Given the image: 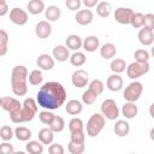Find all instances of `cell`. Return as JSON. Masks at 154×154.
<instances>
[{"instance_id":"obj_1","label":"cell","mask_w":154,"mask_h":154,"mask_svg":"<svg viewBox=\"0 0 154 154\" xmlns=\"http://www.w3.org/2000/svg\"><path fill=\"white\" fill-rule=\"evenodd\" d=\"M66 90L59 82L51 81L42 84L36 95V102L45 109H58L66 101Z\"/></svg>"},{"instance_id":"obj_2","label":"cell","mask_w":154,"mask_h":154,"mask_svg":"<svg viewBox=\"0 0 154 154\" xmlns=\"http://www.w3.org/2000/svg\"><path fill=\"white\" fill-rule=\"evenodd\" d=\"M37 109H38V105L36 100L32 97H26L18 109L10 113V118L12 123H16V124L31 122L36 116Z\"/></svg>"},{"instance_id":"obj_3","label":"cell","mask_w":154,"mask_h":154,"mask_svg":"<svg viewBox=\"0 0 154 154\" xmlns=\"http://www.w3.org/2000/svg\"><path fill=\"white\" fill-rule=\"evenodd\" d=\"M28 70L24 65H16L11 72L12 93L17 96H23L28 93Z\"/></svg>"},{"instance_id":"obj_4","label":"cell","mask_w":154,"mask_h":154,"mask_svg":"<svg viewBox=\"0 0 154 154\" xmlns=\"http://www.w3.org/2000/svg\"><path fill=\"white\" fill-rule=\"evenodd\" d=\"M106 118L101 113H94L87 122V135L89 137H96L105 128Z\"/></svg>"},{"instance_id":"obj_5","label":"cell","mask_w":154,"mask_h":154,"mask_svg":"<svg viewBox=\"0 0 154 154\" xmlns=\"http://www.w3.org/2000/svg\"><path fill=\"white\" fill-rule=\"evenodd\" d=\"M150 69V65H149V61H134L129 65H126V75L129 78L131 79H136V78H140L142 76H144L146 73H148Z\"/></svg>"},{"instance_id":"obj_6","label":"cell","mask_w":154,"mask_h":154,"mask_svg":"<svg viewBox=\"0 0 154 154\" xmlns=\"http://www.w3.org/2000/svg\"><path fill=\"white\" fill-rule=\"evenodd\" d=\"M142 91H143V84L138 81H134V82L129 83L128 87H125V89L123 91V97L126 101L136 102L140 99Z\"/></svg>"},{"instance_id":"obj_7","label":"cell","mask_w":154,"mask_h":154,"mask_svg":"<svg viewBox=\"0 0 154 154\" xmlns=\"http://www.w3.org/2000/svg\"><path fill=\"white\" fill-rule=\"evenodd\" d=\"M101 114L108 120H116L119 117V108L113 99H106L101 103Z\"/></svg>"},{"instance_id":"obj_8","label":"cell","mask_w":154,"mask_h":154,"mask_svg":"<svg viewBox=\"0 0 154 154\" xmlns=\"http://www.w3.org/2000/svg\"><path fill=\"white\" fill-rule=\"evenodd\" d=\"M132 14H134L132 8H130V7H118L114 11V19H116L117 23L126 25V24H130Z\"/></svg>"},{"instance_id":"obj_9","label":"cell","mask_w":154,"mask_h":154,"mask_svg":"<svg viewBox=\"0 0 154 154\" xmlns=\"http://www.w3.org/2000/svg\"><path fill=\"white\" fill-rule=\"evenodd\" d=\"M10 20L16 25H24L28 22V12L20 7H13L10 11Z\"/></svg>"},{"instance_id":"obj_10","label":"cell","mask_w":154,"mask_h":154,"mask_svg":"<svg viewBox=\"0 0 154 154\" xmlns=\"http://www.w3.org/2000/svg\"><path fill=\"white\" fill-rule=\"evenodd\" d=\"M71 82L75 87L77 88H84L88 85L89 83V75L87 71L79 69V70H76L73 73H72V77H71Z\"/></svg>"},{"instance_id":"obj_11","label":"cell","mask_w":154,"mask_h":154,"mask_svg":"<svg viewBox=\"0 0 154 154\" xmlns=\"http://www.w3.org/2000/svg\"><path fill=\"white\" fill-rule=\"evenodd\" d=\"M35 34L38 38H48L52 34V26L47 20H41L35 26Z\"/></svg>"},{"instance_id":"obj_12","label":"cell","mask_w":154,"mask_h":154,"mask_svg":"<svg viewBox=\"0 0 154 154\" xmlns=\"http://www.w3.org/2000/svg\"><path fill=\"white\" fill-rule=\"evenodd\" d=\"M75 19H76V22L79 24V25H88V24H90L91 22H93V19H94V14H93V12L90 11V10H88V8H84V10H78L77 11V13H76V16H75Z\"/></svg>"},{"instance_id":"obj_13","label":"cell","mask_w":154,"mask_h":154,"mask_svg":"<svg viewBox=\"0 0 154 154\" xmlns=\"http://www.w3.org/2000/svg\"><path fill=\"white\" fill-rule=\"evenodd\" d=\"M123 78L119 76V73H112L107 77L106 85L111 91H119L123 88Z\"/></svg>"},{"instance_id":"obj_14","label":"cell","mask_w":154,"mask_h":154,"mask_svg":"<svg viewBox=\"0 0 154 154\" xmlns=\"http://www.w3.org/2000/svg\"><path fill=\"white\" fill-rule=\"evenodd\" d=\"M36 64H37V66L41 70L49 71V70H52L54 67V58L52 55H49V54L43 53V54H40L38 55V58L36 60Z\"/></svg>"},{"instance_id":"obj_15","label":"cell","mask_w":154,"mask_h":154,"mask_svg":"<svg viewBox=\"0 0 154 154\" xmlns=\"http://www.w3.org/2000/svg\"><path fill=\"white\" fill-rule=\"evenodd\" d=\"M52 57L54 58V60L60 61V63H64V61H66V60L70 58V52H69V48H67L66 46L58 45V46H55V47L53 48Z\"/></svg>"},{"instance_id":"obj_16","label":"cell","mask_w":154,"mask_h":154,"mask_svg":"<svg viewBox=\"0 0 154 154\" xmlns=\"http://www.w3.org/2000/svg\"><path fill=\"white\" fill-rule=\"evenodd\" d=\"M20 106H22V103H20L17 99H14V97L5 96V97L1 99V108L5 109V111L8 112V113H11V112L18 109Z\"/></svg>"},{"instance_id":"obj_17","label":"cell","mask_w":154,"mask_h":154,"mask_svg":"<svg viewBox=\"0 0 154 154\" xmlns=\"http://www.w3.org/2000/svg\"><path fill=\"white\" fill-rule=\"evenodd\" d=\"M137 37H138V41L143 46H150L154 42V32H153V30L147 29V28H143V26L138 31Z\"/></svg>"},{"instance_id":"obj_18","label":"cell","mask_w":154,"mask_h":154,"mask_svg":"<svg viewBox=\"0 0 154 154\" xmlns=\"http://www.w3.org/2000/svg\"><path fill=\"white\" fill-rule=\"evenodd\" d=\"M82 47H83L84 51L91 53V52H95L100 47V41H99V38L96 36L90 35V36H87L82 41Z\"/></svg>"},{"instance_id":"obj_19","label":"cell","mask_w":154,"mask_h":154,"mask_svg":"<svg viewBox=\"0 0 154 154\" xmlns=\"http://www.w3.org/2000/svg\"><path fill=\"white\" fill-rule=\"evenodd\" d=\"M113 130H114V134L118 136V137H126L130 132V125L126 120H117L114 126H113Z\"/></svg>"},{"instance_id":"obj_20","label":"cell","mask_w":154,"mask_h":154,"mask_svg":"<svg viewBox=\"0 0 154 154\" xmlns=\"http://www.w3.org/2000/svg\"><path fill=\"white\" fill-rule=\"evenodd\" d=\"M122 113L123 116L126 118V119H132L137 116L138 113V107L136 106L135 102H130V101H126L123 107H122Z\"/></svg>"},{"instance_id":"obj_21","label":"cell","mask_w":154,"mask_h":154,"mask_svg":"<svg viewBox=\"0 0 154 154\" xmlns=\"http://www.w3.org/2000/svg\"><path fill=\"white\" fill-rule=\"evenodd\" d=\"M116 54H117V47L111 42H107V43L102 45L101 48H100V55L106 60L114 58Z\"/></svg>"},{"instance_id":"obj_22","label":"cell","mask_w":154,"mask_h":154,"mask_svg":"<svg viewBox=\"0 0 154 154\" xmlns=\"http://www.w3.org/2000/svg\"><path fill=\"white\" fill-rule=\"evenodd\" d=\"M82 109H83V105L78 100H70L65 106V111L70 116H78L82 112Z\"/></svg>"},{"instance_id":"obj_23","label":"cell","mask_w":154,"mask_h":154,"mask_svg":"<svg viewBox=\"0 0 154 154\" xmlns=\"http://www.w3.org/2000/svg\"><path fill=\"white\" fill-rule=\"evenodd\" d=\"M26 8H28V12L34 16L40 14L45 11V2L42 0H30L26 5Z\"/></svg>"},{"instance_id":"obj_24","label":"cell","mask_w":154,"mask_h":154,"mask_svg":"<svg viewBox=\"0 0 154 154\" xmlns=\"http://www.w3.org/2000/svg\"><path fill=\"white\" fill-rule=\"evenodd\" d=\"M65 45L71 51H78L82 47V38L76 34H71V35H69L66 37Z\"/></svg>"},{"instance_id":"obj_25","label":"cell","mask_w":154,"mask_h":154,"mask_svg":"<svg viewBox=\"0 0 154 154\" xmlns=\"http://www.w3.org/2000/svg\"><path fill=\"white\" fill-rule=\"evenodd\" d=\"M54 140V132L49 128H42L38 131V141L42 144H51Z\"/></svg>"},{"instance_id":"obj_26","label":"cell","mask_w":154,"mask_h":154,"mask_svg":"<svg viewBox=\"0 0 154 154\" xmlns=\"http://www.w3.org/2000/svg\"><path fill=\"white\" fill-rule=\"evenodd\" d=\"M45 16H46V19H48L49 22H55L60 18L61 10L55 5H51L47 8H45Z\"/></svg>"},{"instance_id":"obj_27","label":"cell","mask_w":154,"mask_h":154,"mask_svg":"<svg viewBox=\"0 0 154 154\" xmlns=\"http://www.w3.org/2000/svg\"><path fill=\"white\" fill-rule=\"evenodd\" d=\"M13 131H14V136L18 141L26 142L31 138V130L28 129L26 126H17Z\"/></svg>"},{"instance_id":"obj_28","label":"cell","mask_w":154,"mask_h":154,"mask_svg":"<svg viewBox=\"0 0 154 154\" xmlns=\"http://www.w3.org/2000/svg\"><path fill=\"white\" fill-rule=\"evenodd\" d=\"M70 63L72 66H76V67H79V66H83L87 61V58H85V54L82 53V52H78V51H75V53L72 55H70Z\"/></svg>"},{"instance_id":"obj_29","label":"cell","mask_w":154,"mask_h":154,"mask_svg":"<svg viewBox=\"0 0 154 154\" xmlns=\"http://www.w3.org/2000/svg\"><path fill=\"white\" fill-rule=\"evenodd\" d=\"M111 11H112V7H111V4L109 2H107V1L97 2V5H96V13L100 17L107 18L111 14Z\"/></svg>"},{"instance_id":"obj_30","label":"cell","mask_w":154,"mask_h":154,"mask_svg":"<svg viewBox=\"0 0 154 154\" xmlns=\"http://www.w3.org/2000/svg\"><path fill=\"white\" fill-rule=\"evenodd\" d=\"M48 128L53 131V132H61L65 128V120L63 117L60 116H54L52 123L48 125Z\"/></svg>"},{"instance_id":"obj_31","label":"cell","mask_w":154,"mask_h":154,"mask_svg":"<svg viewBox=\"0 0 154 154\" xmlns=\"http://www.w3.org/2000/svg\"><path fill=\"white\" fill-rule=\"evenodd\" d=\"M111 70L113 73H122L125 71L126 69V63L124 59H120V58H116L111 61V65H109Z\"/></svg>"},{"instance_id":"obj_32","label":"cell","mask_w":154,"mask_h":154,"mask_svg":"<svg viewBox=\"0 0 154 154\" xmlns=\"http://www.w3.org/2000/svg\"><path fill=\"white\" fill-rule=\"evenodd\" d=\"M25 149L30 154H42L43 153V144L38 141H29L26 143Z\"/></svg>"},{"instance_id":"obj_33","label":"cell","mask_w":154,"mask_h":154,"mask_svg":"<svg viewBox=\"0 0 154 154\" xmlns=\"http://www.w3.org/2000/svg\"><path fill=\"white\" fill-rule=\"evenodd\" d=\"M28 81L31 85H40L43 81L41 70H32L30 73H28Z\"/></svg>"},{"instance_id":"obj_34","label":"cell","mask_w":154,"mask_h":154,"mask_svg":"<svg viewBox=\"0 0 154 154\" xmlns=\"http://www.w3.org/2000/svg\"><path fill=\"white\" fill-rule=\"evenodd\" d=\"M8 49V34L0 29V57H4Z\"/></svg>"},{"instance_id":"obj_35","label":"cell","mask_w":154,"mask_h":154,"mask_svg":"<svg viewBox=\"0 0 154 154\" xmlns=\"http://www.w3.org/2000/svg\"><path fill=\"white\" fill-rule=\"evenodd\" d=\"M69 130L70 132H75V131H83L84 130V124L83 120L78 117H73L70 122H69Z\"/></svg>"},{"instance_id":"obj_36","label":"cell","mask_w":154,"mask_h":154,"mask_svg":"<svg viewBox=\"0 0 154 154\" xmlns=\"http://www.w3.org/2000/svg\"><path fill=\"white\" fill-rule=\"evenodd\" d=\"M97 96H99V95L95 94L93 90L87 89V90L82 94V102L85 103V105H93V103L96 101Z\"/></svg>"},{"instance_id":"obj_37","label":"cell","mask_w":154,"mask_h":154,"mask_svg":"<svg viewBox=\"0 0 154 154\" xmlns=\"http://www.w3.org/2000/svg\"><path fill=\"white\" fill-rule=\"evenodd\" d=\"M14 136V131L10 125H2L0 128V138L4 141H11Z\"/></svg>"},{"instance_id":"obj_38","label":"cell","mask_w":154,"mask_h":154,"mask_svg":"<svg viewBox=\"0 0 154 154\" xmlns=\"http://www.w3.org/2000/svg\"><path fill=\"white\" fill-rule=\"evenodd\" d=\"M103 88H105V85H103V83H102L101 79H93L91 82L88 83V89L93 90V91H94L95 94H97V95L102 94Z\"/></svg>"},{"instance_id":"obj_39","label":"cell","mask_w":154,"mask_h":154,"mask_svg":"<svg viewBox=\"0 0 154 154\" xmlns=\"http://www.w3.org/2000/svg\"><path fill=\"white\" fill-rule=\"evenodd\" d=\"M143 17H144L143 13H141V12H134V14L131 17V20H130L131 26L135 28V29L142 28L143 26Z\"/></svg>"},{"instance_id":"obj_40","label":"cell","mask_w":154,"mask_h":154,"mask_svg":"<svg viewBox=\"0 0 154 154\" xmlns=\"http://www.w3.org/2000/svg\"><path fill=\"white\" fill-rule=\"evenodd\" d=\"M54 116H55V114H53L49 109H45V111H41V112L38 113V119H40V122H41L42 124L49 125V124L52 123Z\"/></svg>"},{"instance_id":"obj_41","label":"cell","mask_w":154,"mask_h":154,"mask_svg":"<svg viewBox=\"0 0 154 154\" xmlns=\"http://www.w3.org/2000/svg\"><path fill=\"white\" fill-rule=\"evenodd\" d=\"M67 149L71 154H82L85 149L84 147V143H75V142H69V146H67Z\"/></svg>"},{"instance_id":"obj_42","label":"cell","mask_w":154,"mask_h":154,"mask_svg":"<svg viewBox=\"0 0 154 154\" xmlns=\"http://www.w3.org/2000/svg\"><path fill=\"white\" fill-rule=\"evenodd\" d=\"M134 58H135L136 61H149L150 55H149V52H148V51L141 48V49L135 51V53H134Z\"/></svg>"},{"instance_id":"obj_43","label":"cell","mask_w":154,"mask_h":154,"mask_svg":"<svg viewBox=\"0 0 154 154\" xmlns=\"http://www.w3.org/2000/svg\"><path fill=\"white\" fill-rule=\"evenodd\" d=\"M70 141H71V142H75V143H84V141H85L84 130H83V131H75V132H71Z\"/></svg>"},{"instance_id":"obj_44","label":"cell","mask_w":154,"mask_h":154,"mask_svg":"<svg viewBox=\"0 0 154 154\" xmlns=\"http://www.w3.org/2000/svg\"><path fill=\"white\" fill-rule=\"evenodd\" d=\"M143 28L154 30V14L153 13H147L143 17Z\"/></svg>"},{"instance_id":"obj_45","label":"cell","mask_w":154,"mask_h":154,"mask_svg":"<svg viewBox=\"0 0 154 154\" xmlns=\"http://www.w3.org/2000/svg\"><path fill=\"white\" fill-rule=\"evenodd\" d=\"M48 152L51 154H64L65 149H64V147L61 144H58V143H53L52 142L49 144V147H48Z\"/></svg>"},{"instance_id":"obj_46","label":"cell","mask_w":154,"mask_h":154,"mask_svg":"<svg viewBox=\"0 0 154 154\" xmlns=\"http://www.w3.org/2000/svg\"><path fill=\"white\" fill-rule=\"evenodd\" d=\"M65 5L70 11H77L81 8L82 1L81 0H65Z\"/></svg>"},{"instance_id":"obj_47","label":"cell","mask_w":154,"mask_h":154,"mask_svg":"<svg viewBox=\"0 0 154 154\" xmlns=\"http://www.w3.org/2000/svg\"><path fill=\"white\" fill-rule=\"evenodd\" d=\"M14 152V148L12 144H10L7 141L0 143V154H12Z\"/></svg>"},{"instance_id":"obj_48","label":"cell","mask_w":154,"mask_h":154,"mask_svg":"<svg viewBox=\"0 0 154 154\" xmlns=\"http://www.w3.org/2000/svg\"><path fill=\"white\" fill-rule=\"evenodd\" d=\"M99 0H82V4L87 7V8H91V7H95L97 5Z\"/></svg>"},{"instance_id":"obj_49","label":"cell","mask_w":154,"mask_h":154,"mask_svg":"<svg viewBox=\"0 0 154 154\" xmlns=\"http://www.w3.org/2000/svg\"><path fill=\"white\" fill-rule=\"evenodd\" d=\"M8 13V5L5 4H0V17H4Z\"/></svg>"},{"instance_id":"obj_50","label":"cell","mask_w":154,"mask_h":154,"mask_svg":"<svg viewBox=\"0 0 154 154\" xmlns=\"http://www.w3.org/2000/svg\"><path fill=\"white\" fill-rule=\"evenodd\" d=\"M153 134H154V129H152V130H150V138H152V140L154 138V137H153Z\"/></svg>"},{"instance_id":"obj_51","label":"cell","mask_w":154,"mask_h":154,"mask_svg":"<svg viewBox=\"0 0 154 154\" xmlns=\"http://www.w3.org/2000/svg\"><path fill=\"white\" fill-rule=\"evenodd\" d=\"M6 2V0H0V4H5Z\"/></svg>"},{"instance_id":"obj_52","label":"cell","mask_w":154,"mask_h":154,"mask_svg":"<svg viewBox=\"0 0 154 154\" xmlns=\"http://www.w3.org/2000/svg\"><path fill=\"white\" fill-rule=\"evenodd\" d=\"M1 99H2V97H0V107H1Z\"/></svg>"}]
</instances>
